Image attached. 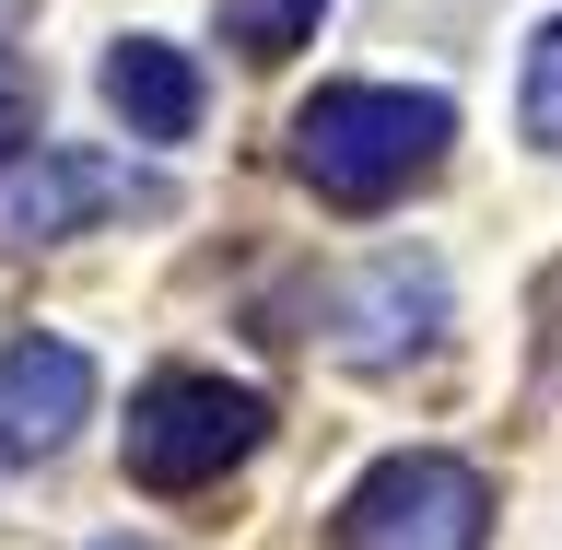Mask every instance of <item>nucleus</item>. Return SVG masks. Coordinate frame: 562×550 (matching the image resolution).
Wrapping results in <instances>:
<instances>
[{"instance_id": "4", "label": "nucleus", "mask_w": 562, "mask_h": 550, "mask_svg": "<svg viewBox=\"0 0 562 550\" xmlns=\"http://www.w3.org/2000/svg\"><path fill=\"white\" fill-rule=\"evenodd\" d=\"M446 258L434 246H375L363 270H340L328 293H316V328L305 340L328 351V363H351V375H398V363H422V351L446 340Z\"/></svg>"}, {"instance_id": "7", "label": "nucleus", "mask_w": 562, "mask_h": 550, "mask_svg": "<svg viewBox=\"0 0 562 550\" xmlns=\"http://www.w3.org/2000/svg\"><path fill=\"white\" fill-rule=\"evenodd\" d=\"M94 82H105V105H117V130H130V141H188V130H200V105H211L200 59H188L176 35H117Z\"/></svg>"}, {"instance_id": "5", "label": "nucleus", "mask_w": 562, "mask_h": 550, "mask_svg": "<svg viewBox=\"0 0 562 550\" xmlns=\"http://www.w3.org/2000/svg\"><path fill=\"white\" fill-rule=\"evenodd\" d=\"M117 211H176V188L82 141H35L24 165H0V246H70L82 223H117Z\"/></svg>"}, {"instance_id": "12", "label": "nucleus", "mask_w": 562, "mask_h": 550, "mask_svg": "<svg viewBox=\"0 0 562 550\" xmlns=\"http://www.w3.org/2000/svg\"><path fill=\"white\" fill-rule=\"evenodd\" d=\"M0 12H12V0H0Z\"/></svg>"}, {"instance_id": "8", "label": "nucleus", "mask_w": 562, "mask_h": 550, "mask_svg": "<svg viewBox=\"0 0 562 550\" xmlns=\"http://www.w3.org/2000/svg\"><path fill=\"white\" fill-rule=\"evenodd\" d=\"M516 130L562 165V12H539V24H527V59H516Z\"/></svg>"}, {"instance_id": "6", "label": "nucleus", "mask_w": 562, "mask_h": 550, "mask_svg": "<svg viewBox=\"0 0 562 550\" xmlns=\"http://www.w3.org/2000/svg\"><path fill=\"white\" fill-rule=\"evenodd\" d=\"M94 422V351L59 328H24L0 351V469H47Z\"/></svg>"}, {"instance_id": "3", "label": "nucleus", "mask_w": 562, "mask_h": 550, "mask_svg": "<svg viewBox=\"0 0 562 550\" xmlns=\"http://www.w3.org/2000/svg\"><path fill=\"white\" fill-rule=\"evenodd\" d=\"M328 550H492V481L446 446H398L340 492Z\"/></svg>"}, {"instance_id": "10", "label": "nucleus", "mask_w": 562, "mask_h": 550, "mask_svg": "<svg viewBox=\"0 0 562 550\" xmlns=\"http://www.w3.org/2000/svg\"><path fill=\"white\" fill-rule=\"evenodd\" d=\"M35 117H47L35 59H24V47H0V165H24V153H35Z\"/></svg>"}, {"instance_id": "1", "label": "nucleus", "mask_w": 562, "mask_h": 550, "mask_svg": "<svg viewBox=\"0 0 562 550\" xmlns=\"http://www.w3.org/2000/svg\"><path fill=\"white\" fill-rule=\"evenodd\" d=\"M457 153V94L434 82H316L293 105V176L328 211H386Z\"/></svg>"}, {"instance_id": "11", "label": "nucleus", "mask_w": 562, "mask_h": 550, "mask_svg": "<svg viewBox=\"0 0 562 550\" xmlns=\"http://www.w3.org/2000/svg\"><path fill=\"white\" fill-rule=\"evenodd\" d=\"M82 550H165V539H130V527H117V539H82Z\"/></svg>"}, {"instance_id": "2", "label": "nucleus", "mask_w": 562, "mask_h": 550, "mask_svg": "<svg viewBox=\"0 0 562 550\" xmlns=\"http://www.w3.org/2000/svg\"><path fill=\"white\" fill-rule=\"evenodd\" d=\"M258 446H270V399H258L246 375H200V363L140 375L130 386V422H117V457H130L140 492H211Z\"/></svg>"}, {"instance_id": "9", "label": "nucleus", "mask_w": 562, "mask_h": 550, "mask_svg": "<svg viewBox=\"0 0 562 550\" xmlns=\"http://www.w3.org/2000/svg\"><path fill=\"white\" fill-rule=\"evenodd\" d=\"M316 24H328V0H223V47L235 59H293V47H316Z\"/></svg>"}]
</instances>
